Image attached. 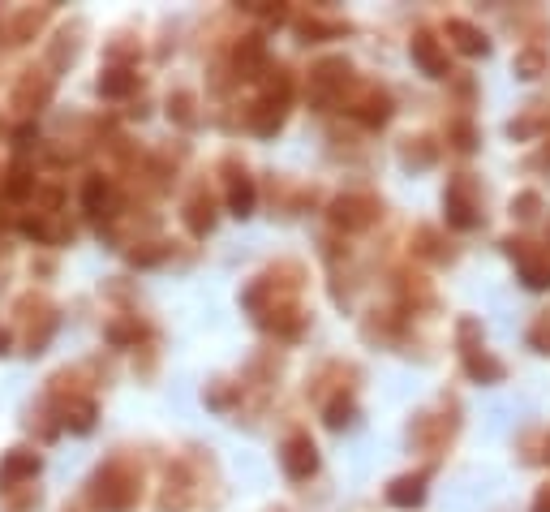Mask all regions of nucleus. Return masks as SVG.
Wrapping results in <instances>:
<instances>
[{
    "label": "nucleus",
    "instance_id": "nucleus-1",
    "mask_svg": "<svg viewBox=\"0 0 550 512\" xmlns=\"http://www.w3.org/2000/svg\"><path fill=\"white\" fill-rule=\"evenodd\" d=\"M35 469H39V461L35 457H22V452H18V457H9L5 461V469H0V478H22V474H35Z\"/></svg>",
    "mask_w": 550,
    "mask_h": 512
}]
</instances>
